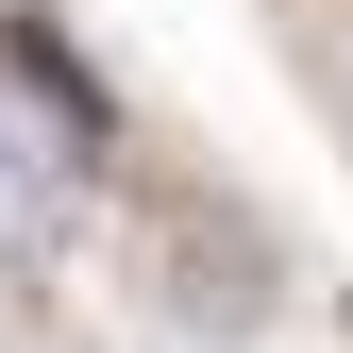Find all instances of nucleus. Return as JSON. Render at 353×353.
Masks as SVG:
<instances>
[{
  "mask_svg": "<svg viewBox=\"0 0 353 353\" xmlns=\"http://www.w3.org/2000/svg\"><path fill=\"white\" fill-rule=\"evenodd\" d=\"M0 101H17V118H34V135H51V152L84 168V185H101V168H118V84H101V68H84V51H68V34H51V17H34V0H0Z\"/></svg>",
  "mask_w": 353,
  "mask_h": 353,
  "instance_id": "1",
  "label": "nucleus"
},
{
  "mask_svg": "<svg viewBox=\"0 0 353 353\" xmlns=\"http://www.w3.org/2000/svg\"><path fill=\"white\" fill-rule=\"evenodd\" d=\"M68 185H84V168L34 135L17 101H0V270H51V236H68Z\"/></svg>",
  "mask_w": 353,
  "mask_h": 353,
  "instance_id": "2",
  "label": "nucleus"
}]
</instances>
